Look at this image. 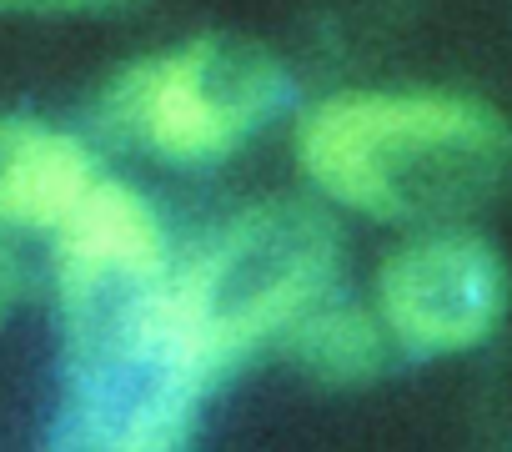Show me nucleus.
<instances>
[{"label":"nucleus","mask_w":512,"mask_h":452,"mask_svg":"<svg viewBox=\"0 0 512 452\" xmlns=\"http://www.w3.org/2000/svg\"><path fill=\"white\" fill-rule=\"evenodd\" d=\"M51 237L66 322V442L96 452L181 447L211 382L171 327L176 262L156 206L126 181L96 176Z\"/></svg>","instance_id":"f257e3e1"},{"label":"nucleus","mask_w":512,"mask_h":452,"mask_svg":"<svg viewBox=\"0 0 512 452\" xmlns=\"http://www.w3.org/2000/svg\"><path fill=\"white\" fill-rule=\"evenodd\" d=\"M322 196L377 221H442L472 206L507 161L502 121L442 91H347L297 136Z\"/></svg>","instance_id":"f03ea898"},{"label":"nucleus","mask_w":512,"mask_h":452,"mask_svg":"<svg viewBox=\"0 0 512 452\" xmlns=\"http://www.w3.org/2000/svg\"><path fill=\"white\" fill-rule=\"evenodd\" d=\"M337 232L307 201H262L226 221L181 267H171L166 302L191 367L216 387L246 352L332 297Z\"/></svg>","instance_id":"7ed1b4c3"},{"label":"nucleus","mask_w":512,"mask_h":452,"mask_svg":"<svg viewBox=\"0 0 512 452\" xmlns=\"http://www.w3.org/2000/svg\"><path fill=\"white\" fill-rule=\"evenodd\" d=\"M277 101L282 71L262 51L191 41L126 66L101 101V126L146 156L196 166L251 141Z\"/></svg>","instance_id":"20e7f679"},{"label":"nucleus","mask_w":512,"mask_h":452,"mask_svg":"<svg viewBox=\"0 0 512 452\" xmlns=\"http://www.w3.org/2000/svg\"><path fill=\"white\" fill-rule=\"evenodd\" d=\"M507 302L502 262L472 232H422L382 262L377 322L387 342L407 352H462L477 347Z\"/></svg>","instance_id":"39448f33"},{"label":"nucleus","mask_w":512,"mask_h":452,"mask_svg":"<svg viewBox=\"0 0 512 452\" xmlns=\"http://www.w3.org/2000/svg\"><path fill=\"white\" fill-rule=\"evenodd\" d=\"M91 151L51 126L0 121V226L6 232H51L91 191Z\"/></svg>","instance_id":"423d86ee"},{"label":"nucleus","mask_w":512,"mask_h":452,"mask_svg":"<svg viewBox=\"0 0 512 452\" xmlns=\"http://www.w3.org/2000/svg\"><path fill=\"white\" fill-rule=\"evenodd\" d=\"M287 347H292V357L302 362L307 377L332 382V387H352V382H367L382 367L387 332H382L377 312L322 297L312 312H302L287 327Z\"/></svg>","instance_id":"0eeeda50"},{"label":"nucleus","mask_w":512,"mask_h":452,"mask_svg":"<svg viewBox=\"0 0 512 452\" xmlns=\"http://www.w3.org/2000/svg\"><path fill=\"white\" fill-rule=\"evenodd\" d=\"M21 282H26V267H21V252H16V232L0 226V322H6V312L16 307Z\"/></svg>","instance_id":"6e6552de"},{"label":"nucleus","mask_w":512,"mask_h":452,"mask_svg":"<svg viewBox=\"0 0 512 452\" xmlns=\"http://www.w3.org/2000/svg\"><path fill=\"white\" fill-rule=\"evenodd\" d=\"M116 6H126V0H0V11H31V16H91Z\"/></svg>","instance_id":"1a4fd4ad"}]
</instances>
